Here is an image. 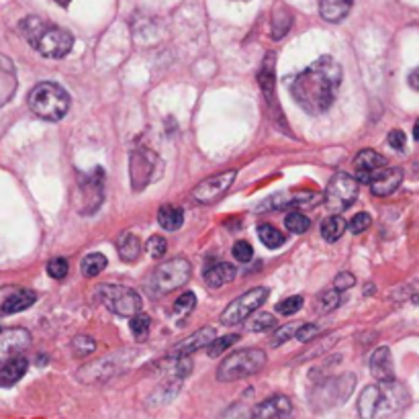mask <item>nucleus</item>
Here are the masks:
<instances>
[{"mask_svg":"<svg viewBox=\"0 0 419 419\" xmlns=\"http://www.w3.org/2000/svg\"><path fill=\"white\" fill-rule=\"evenodd\" d=\"M342 78V66L333 58H319L294 78L292 99L305 113L321 115L333 105Z\"/></svg>","mask_w":419,"mask_h":419,"instance_id":"nucleus-1","label":"nucleus"},{"mask_svg":"<svg viewBox=\"0 0 419 419\" xmlns=\"http://www.w3.org/2000/svg\"><path fill=\"white\" fill-rule=\"evenodd\" d=\"M409 403V393L397 381L366 387L358 397V416L362 419H395Z\"/></svg>","mask_w":419,"mask_h":419,"instance_id":"nucleus-2","label":"nucleus"},{"mask_svg":"<svg viewBox=\"0 0 419 419\" xmlns=\"http://www.w3.org/2000/svg\"><path fill=\"white\" fill-rule=\"evenodd\" d=\"M21 33L27 43L37 49L43 58L60 60L66 58L74 47V37L70 31L41 18V16H27L21 23Z\"/></svg>","mask_w":419,"mask_h":419,"instance_id":"nucleus-3","label":"nucleus"},{"mask_svg":"<svg viewBox=\"0 0 419 419\" xmlns=\"http://www.w3.org/2000/svg\"><path fill=\"white\" fill-rule=\"evenodd\" d=\"M29 109L45 121H60L70 111L68 92L55 82H39L29 92Z\"/></svg>","mask_w":419,"mask_h":419,"instance_id":"nucleus-4","label":"nucleus"},{"mask_svg":"<svg viewBox=\"0 0 419 419\" xmlns=\"http://www.w3.org/2000/svg\"><path fill=\"white\" fill-rule=\"evenodd\" d=\"M266 366V352L260 348H246L229 354L217 368V381L233 383L260 372Z\"/></svg>","mask_w":419,"mask_h":419,"instance_id":"nucleus-5","label":"nucleus"},{"mask_svg":"<svg viewBox=\"0 0 419 419\" xmlns=\"http://www.w3.org/2000/svg\"><path fill=\"white\" fill-rule=\"evenodd\" d=\"M354 385H356V377L354 374H342V377L325 379L311 393L313 409L315 411H323V409H329V407H335V405L344 403L352 395Z\"/></svg>","mask_w":419,"mask_h":419,"instance_id":"nucleus-6","label":"nucleus"},{"mask_svg":"<svg viewBox=\"0 0 419 419\" xmlns=\"http://www.w3.org/2000/svg\"><path fill=\"white\" fill-rule=\"evenodd\" d=\"M97 294L101 299V303L115 315L119 317H134L141 311V296L140 292H136L129 286H121V284H101L97 288Z\"/></svg>","mask_w":419,"mask_h":419,"instance_id":"nucleus-7","label":"nucleus"},{"mask_svg":"<svg viewBox=\"0 0 419 419\" xmlns=\"http://www.w3.org/2000/svg\"><path fill=\"white\" fill-rule=\"evenodd\" d=\"M356 199H358V180L346 172L333 174L327 188H325V194H323L325 207L331 213H342V211L350 209Z\"/></svg>","mask_w":419,"mask_h":419,"instance_id":"nucleus-8","label":"nucleus"},{"mask_svg":"<svg viewBox=\"0 0 419 419\" xmlns=\"http://www.w3.org/2000/svg\"><path fill=\"white\" fill-rule=\"evenodd\" d=\"M190 272H192V266L186 258H172L168 262H162L153 270L151 286L157 292H172L190 280Z\"/></svg>","mask_w":419,"mask_h":419,"instance_id":"nucleus-9","label":"nucleus"},{"mask_svg":"<svg viewBox=\"0 0 419 419\" xmlns=\"http://www.w3.org/2000/svg\"><path fill=\"white\" fill-rule=\"evenodd\" d=\"M266 299H268V288L256 286V288L244 292L242 296H238L236 301H231L219 319L223 325H238V323L246 321L252 313H256L266 303Z\"/></svg>","mask_w":419,"mask_h":419,"instance_id":"nucleus-10","label":"nucleus"},{"mask_svg":"<svg viewBox=\"0 0 419 419\" xmlns=\"http://www.w3.org/2000/svg\"><path fill=\"white\" fill-rule=\"evenodd\" d=\"M236 180V172L229 170V172H221V174H215L207 180H203L201 184L194 186L192 190V199L201 205H211L215 201H219L233 184Z\"/></svg>","mask_w":419,"mask_h":419,"instance_id":"nucleus-11","label":"nucleus"},{"mask_svg":"<svg viewBox=\"0 0 419 419\" xmlns=\"http://www.w3.org/2000/svg\"><path fill=\"white\" fill-rule=\"evenodd\" d=\"M155 166H157V155L151 149H136L131 153L129 176H131V188L136 192H140V190H143L149 184Z\"/></svg>","mask_w":419,"mask_h":419,"instance_id":"nucleus-12","label":"nucleus"},{"mask_svg":"<svg viewBox=\"0 0 419 419\" xmlns=\"http://www.w3.org/2000/svg\"><path fill=\"white\" fill-rule=\"evenodd\" d=\"M319 194L313 190H294V192H277L258 205V211H272L284 207H299V205H315Z\"/></svg>","mask_w":419,"mask_h":419,"instance_id":"nucleus-13","label":"nucleus"},{"mask_svg":"<svg viewBox=\"0 0 419 419\" xmlns=\"http://www.w3.org/2000/svg\"><path fill=\"white\" fill-rule=\"evenodd\" d=\"M217 338L215 329L213 327H203L199 331H194L192 335L184 338L180 344H176L170 352H168V358H182V356H190L194 354L196 350L201 348H209L213 344V340Z\"/></svg>","mask_w":419,"mask_h":419,"instance_id":"nucleus-14","label":"nucleus"},{"mask_svg":"<svg viewBox=\"0 0 419 419\" xmlns=\"http://www.w3.org/2000/svg\"><path fill=\"white\" fill-rule=\"evenodd\" d=\"M387 166V160L383 153L374 151V149H362L358 155H356V162H354V168H356V176H358V182H372V178Z\"/></svg>","mask_w":419,"mask_h":419,"instance_id":"nucleus-15","label":"nucleus"},{"mask_svg":"<svg viewBox=\"0 0 419 419\" xmlns=\"http://www.w3.org/2000/svg\"><path fill=\"white\" fill-rule=\"evenodd\" d=\"M292 403L284 395H275L254 407L252 419H290Z\"/></svg>","mask_w":419,"mask_h":419,"instance_id":"nucleus-16","label":"nucleus"},{"mask_svg":"<svg viewBox=\"0 0 419 419\" xmlns=\"http://www.w3.org/2000/svg\"><path fill=\"white\" fill-rule=\"evenodd\" d=\"M403 182V170L401 168H383L370 182V190L377 196H389L393 194Z\"/></svg>","mask_w":419,"mask_h":419,"instance_id":"nucleus-17","label":"nucleus"},{"mask_svg":"<svg viewBox=\"0 0 419 419\" xmlns=\"http://www.w3.org/2000/svg\"><path fill=\"white\" fill-rule=\"evenodd\" d=\"M31 344V333L27 329H6L0 333V360L12 358Z\"/></svg>","mask_w":419,"mask_h":419,"instance_id":"nucleus-18","label":"nucleus"},{"mask_svg":"<svg viewBox=\"0 0 419 419\" xmlns=\"http://www.w3.org/2000/svg\"><path fill=\"white\" fill-rule=\"evenodd\" d=\"M370 372L379 383H391L395 381V368H393V356L387 346H381L370 356Z\"/></svg>","mask_w":419,"mask_h":419,"instance_id":"nucleus-19","label":"nucleus"},{"mask_svg":"<svg viewBox=\"0 0 419 419\" xmlns=\"http://www.w3.org/2000/svg\"><path fill=\"white\" fill-rule=\"evenodd\" d=\"M103 180H105V176H103L101 168L92 170V174H88V176L80 178V186L84 190V196L88 199V203H86V211L88 213H92V211H97L101 207V201H103Z\"/></svg>","mask_w":419,"mask_h":419,"instance_id":"nucleus-20","label":"nucleus"},{"mask_svg":"<svg viewBox=\"0 0 419 419\" xmlns=\"http://www.w3.org/2000/svg\"><path fill=\"white\" fill-rule=\"evenodd\" d=\"M354 6V0H319V14L327 23L344 21Z\"/></svg>","mask_w":419,"mask_h":419,"instance_id":"nucleus-21","label":"nucleus"},{"mask_svg":"<svg viewBox=\"0 0 419 419\" xmlns=\"http://www.w3.org/2000/svg\"><path fill=\"white\" fill-rule=\"evenodd\" d=\"M27 368H29L27 358H23V356H12V358H8V360L2 364V368H0V387H10V385H14L16 381H21V379L25 377Z\"/></svg>","mask_w":419,"mask_h":419,"instance_id":"nucleus-22","label":"nucleus"},{"mask_svg":"<svg viewBox=\"0 0 419 419\" xmlns=\"http://www.w3.org/2000/svg\"><path fill=\"white\" fill-rule=\"evenodd\" d=\"M236 275H238V270H236L233 264H229V262H219V264L211 266V268L205 272V282H207V286H211V288H219V286L229 284L231 280L236 279Z\"/></svg>","mask_w":419,"mask_h":419,"instance_id":"nucleus-23","label":"nucleus"},{"mask_svg":"<svg viewBox=\"0 0 419 419\" xmlns=\"http://www.w3.org/2000/svg\"><path fill=\"white\" fill-rule=\"evenodd\" d=\"M35 301H37V294H35L33 290L21 288V290L12 292V294L2 303V315H12V313L25 311V309H29Z\"/></svg>","mask_w":419,"mask_h":419,"instance_id":"nucleus-24","label":"nucleus"},{"mask_svg":"<svg viewBox=\"0 0 419 419\" xmlns=\"http://www.w3.org/2000/svg\"><path fill=\"white\" fill-rule=\"evenodd\" d=\"M117 252L121 256V260L125 262H136L141 254V242L140 238L131 231H125L119 236L117 240Z\"/></svg>","mask_w":419,"mask_h":419,"instance_id":"nucleus-25","label":"nucleus"},{"mask_svg":"<svg viewBox=\"0 0 419 419\" xmlns=\"http://www.w3.org/2000/svg\"><path fill=\"white\" fill-rule=\"evenodd\" d=\"M157 223L166 231H178L184 223V211L174 205H164L157 211Z\"/></svg>","mask_w":419,"mask_h":419,"instance_id":"nucleus-26","label":"nucleus"},{"mask_svg":"<svg viewBox=\"0 0 419 419\" xmlns=\"http://www.w3.org/2000/svg\"><path fill=\"white\" fill-rule=\"evenodd\" d=\"M348 229V223L344 221V217L342 215H331V217H327L323 223H321V236H323V240L325 242H329V244H335L342 236H344V231Z\"/></svg>","mask_w":419,"mask_h":419,"instance_id":"nucleus-27","label":"nucleus"},{"mask_svg":"<svg viewBox=\"0 0 419 419\" xmlns=\"http://www.w3.org/2000/svg\"><path fill=\"white\" fill-rule=\"evenodd\" d=\"M258 236H260V242H262L266 248H270V250H277V248H280V246L284 244V236L280 233L277 227H272V225H268V223L258 225Z\"/></svg>","mask_w":419,"mask_h":419,"instance_id":"nucleus-28","label":"nucleus"},{"mask_svg":"<svg viewBox=\"0 0 419 419\" xmlns=\"http://www.w3.org/2000/svg\"><path fill=\"white\" fill-rule=\"evenodd\" d=\"M284 225H286L288 231L301 236V233L309 231V227H311V219H309L305 213H301V211H292V213H288V215L284 217Z\"/></svg>","mask_w":419,"mask_h":419,"instance_id":"nucleus-29","label":"nucleus"},{"mask_svg":"<svg viewBox=\"0 0 419 419\" xmlns=\"http://www.w3.org/2000/svg\"><path fill=\"white\" fill-rule=\"evenodd\" d=\"M105 268H107V258L103 254H88L82 260V275L86 279H92V277L101 275Z\"/></svg>","mask_w":419,"mask_h":419,"instance_id":"nucleus-30","label":"nucleus"},{"mask_svg":"<svg viewBox=\"0 0 419 419\" xmlns=\"http://www.w3.org/2000/svg\"><path fill=\"white\" fill-rule=\"evenodd\" d=\"M290 25H292V14L286 8L275 10V16H272V37L275 39H282L288 33Z\"/></svg>","mask_w":419,"mask_h":419,"instance_id":"nucleus-31","label":"nucleus"},{"mask_svg":"<svg viewBox=\"0 0 419 419\" xmlns=\"http://www.w3.org/2000/svg\"><path fill=\"white\" fill-rule=\"evenodd\" d=\"M275 55L272 53H268L266 55V60H264V66L260 68V74H258V82H260V86L264 88V92H266V97H270L272 94V84H275Z\"/></svg>","mask_w":419,"mask_h":419,"instance_id":"nucleus-32","label":"nucleus"},{"mask_svg":"<svg viewBox=\"0 0 419 419\" xmlns=\"http://www.w3.org/2000/svg\"><path fill=\"white\" fill-rule=\"evenodd\" d=\"M194 305H196V296H194V292H182V294L176 299V303H174V317L184 319L186 315L192 313Z\"/></svg>","mask_w":419,"mask_h":419,"instance_id":"nucleus-33","label":"nucleus"},{"mask_svg":"<svg viewBox=\"0 0 419 419\" xmlns=\"http://www.w3.org/2000/svg\"><path fill=\"white\" fill-rule=\"evenodd\" d=\"M340 301H342V290H338V288H331V290L321 292L319 299H317L319 313H329V311H333V309L340 305Z\"/></svg>","mask_w":419,"mask_h":419,"instance_id":"nucleus-34","label":"nucleus"},{"mask_svg":"<svg viewBox=\"0 0 419 419\" xmlns=\"http://www.w3.org/2000/svg\"><path fill=\"white\" fill-rule=\"evenodd\" d=\"M149 323H151V319H149L147 315H143L141 311L138 313V315H134V317H131L129 327H131V333H134V338H136L138 342H143V340L147 338Z\"/></svg>","mask_w":419,"mask_h":419,"instance_id":"nucleus-35","label":"nucleus"},{"mask_svg":"<svg viewBox=\"0 0 419 419\" xmlns=\"http://www.w3.org/2000/svg\"><path fill=\"white\" fill-rule=\"evenodd\" d=\"M277 323H279V321H277L275 315H270V313H258V315L250 321V329L264 333V331H270V329L279 327Z\"/></svg>","mask_w":419,"mask_h":419,"instance_id":"nucleus-36","label":"nucleus"},{"mask_svg":"<svg viewBox=\"0 0 419 419\" xmlns=\"http://www.w3.org/2000/svg\"><path fill=\"white\" fill-rule=\"evenodd\" d=\"M238 340H240V335H238V333H229V335H225V338H215V340H213V344L209 346V350H207V352H209V356H211V358H217V356H221V354H223L227 348H231V346H233Z\"/></svg>","mask_w":419,"mask_h":419,"instance_id":"nucleus-37","label":"nucleus"},{"mask_svg":"<svg viewBox=\"0 0 419 419\" xmlns=\"http://www.w3.org/2000/svg\"><path fill=\"white\" fill-rule=\"evenodd\" d=\"M72 350L76 356H88L97 350V342L90 335H78L72 342Z\"/></svg>","mask_w":419,"mask_h":419,"instance_id":"nucleus-38","label":"nucleus"},{"mask_svg":"<svg viewBox=\"0 0 419 419\" xmlns=\"http://www.w3.org/2000/svg\"><path fill=\"white\" fill-rule=\"evenodd\" d=\"M170 364H172V374L176 379H184L192 372V360L190 356H182V358H170Z\"/></svg>","mask_w":419,"mask_h":419,"instance_id":"nucleus-39","label":"nucleus"},{"mask_svg":"<svg viewBox=\"0 0 419 419\" xmlns=\"http://www.w3.org/2000/svg\"><path fill=\"white\" fill-rule=\"evenodd\" d=\"M145 250H147V254H149L151 258L160 260V258H164V254H166V250H168V244H166V240H164L162 236H151V238L147 240Z\"/></svg>","mask_w":419,"mask_h":419,"instance_id":"nucleus-40","label":"nucleus"},{"mask_svg":"<svg viewBox=\"0 0 419 419\" xmlns=\"http://www.w3.org/2000/svg\"><path fill=\"white\" fill-rule=\"evenodd\" d=\"M301 307H303V296L294 294V296H288V299L280 301L279 305H277V311H279L280 315L288 317V315H294Z\"/></svg>","mask_w":419,"mask_h":419,"instance_id":"nucleus-41","label":"nucleus"},{"mask_svg":"<svg viewBox=\"0 0 419 419\" xmlns=\"http://www.w3.org/2000/svg\"><path fill=\"white\" fill-rule=\"evenodd\" d=\"M47 275L55 280L66 279V275H68V260H66V258H53V260H49V262H47Z\"/></svg>","mask_w":419,"mask_h":419,"instance_id":"nucleus-42","label":"nucleus"},{"mask_svg":"<svg viewBox=\"0 0 419 419\" xmlns=\"http://www.w3.org/2000/svg\"><path fill=\"white\" fill-rule=\"evenodd\" d=\"M370 225H372V217H370L368 213H358V215H354L352 221L348 223V229H350L352 233H364Z\"/></svg>","mask_w":419,"mask_h":419,"instance_id":"nucleus-43","label":"nucleus"},{"mask_svg":"<svg viewBox=\"0 0 419 419\" xmlns=\"http://www.w3.org/2000/svg\"><path fill=\"white\" fill-rule=\"evenodd\" d=\"M233 258L238 260V262H250L252 258H254V248L250 246V242H236L233 244Z\"/></svg>","mask_w":419,"mask_h":419,"instance_id":"nucleus-44","label":"nucleus"},{"mask_svg":"<svg viewBox=\"0 0 419 419\" xmlns=\"http://www.w3.org/2000/svg\"><path fill=\"white\" fill-rule=\"evenodd\" d=\"M299 327H301V323H288V325H284V327H280V329L277 327V335H275V340H272V346L277 348L280 344H284L286 340H292V335H296Z\"/></svg>","mask_w":419,"mask_h":419,"instance_id":"nucleus-45","label":"nucleus"},{"mask_svg":"<svg viewBox=\"0 0 419 419\" xmlns=\"http://www.w3.org/2000/svg\"><path fill=\"white\" fill-rule=\"evenodd\" d=\"M319 325H315V323H301V327H299V331H296V340L299 342H303V344H307V342H311V340H315L317 335H319Z\"/></svg>","mask_w":419,"mask_h":419,"instance_id":"nucleus-46","label":"nucleus"},{"mask_svg":"<svg viewBox=\"0 0 419 419\" xmlns=\"http://www.w3.org/2000/svg\"><path fill=\"white\" fill-rule=\"evenodd\" d=\"M356 284V279H354V275L352 272H342V275H338L335 277V280H333V286L338 288V290H348V288H352Z\"/></svg>","mask_w":419,"mask_h":419,"instance_id":"nucleus-47","label":"nucleus"},{"mask_svg":"<svg viewBox=\"0 0 419 419\" xmlns=\"http://www.w3.org/2000/svg\"><path fill=\"white\" fill-rule=\"evenodd\" d=\"M387 141H389V145H391L393 149L403 151V149H405V143H407V138H405V134H403V131L395 129V131H391V134H389Z\"/></svg>","mask_w":419,"mask_h":419,"instance_id":"nucleus-48","label":"nucleus"},{"mask_svg":"<svg viewBox=\"0 0 419 419\" xmlns=\"http://www.w3.org/2000/svg\"><path fill=\"white\" fill-rule=\"evenodd\" d=\"M409 86L414 88V90H418L419 92V66L409 74Z\"/></svg>","mask_w":419,"mask_h":419,"instance_id":"nucleus-49","label":"nucleus"},{"mask_svg":"<svg viewBox=\"0 0 419 419\" xmlns=\"http://www.w3.org/2000/svg\"><path fill=\"white\" fill-rule=\"evenodd\" d=\"M414 138H416V141H419V119L416 121V127H414Z\"/></svg>","mask_w":419,"mask_h":419,"instance_id":"nucleus-50","label":"nucleus"},{"mask_svg":"<svg viewBox=\"0 0 419 419\" xmlns=\"http://www.w3.org/2000/svg\"><path fill=\"white\" fill-rule=\"evenodd\" d=\"M53 2H58L60 6H68V4H70L72 0H53Z\"/></svg>","mask_w":419,"mask_h":419,"instance_id":"nucleus-51","label":"nucleus"},{"mask_svg":"<svg viewBox=\"0 0 419 419\" xmlns=\"http://www.w3.org/2000/svg\"><path fill=\"white\" fill-rule=\"evenodd\" d=\"M374 290H377V288H374ZM374 290H372V284H366V294H372Z\"/></svg>","mask_w":419,"mask_h":419,"instance_id":"nucleus-52","label":"nucleus"}]
</instances>
